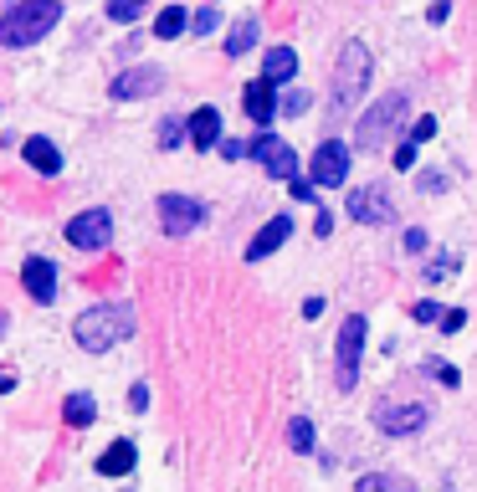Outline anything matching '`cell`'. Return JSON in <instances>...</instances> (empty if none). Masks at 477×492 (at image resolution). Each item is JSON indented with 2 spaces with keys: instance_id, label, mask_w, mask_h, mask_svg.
Masks as SVG:
<instances>
[{
  "instance_id": "cell-1",
  "label": "cell",
  "mask_w": 477,
  "mask_h": 492,
  "mask_svg": "<svg viewBox=\"0 0 477 492\" xmlns=\"http://www.w3.org/2000/svg\"><path fill=\"white\" fill-rule=\"evenodd\" d=\"M128 333H134V308L128 303H98L72 324V339L87 354H108L113 344H124Z\"/></svg>"
},
{
  "instance_id": "cell-2",
  "label": "cell",
  "mask_w": 477,
  "mask_h": 492,
  "mask_svg": "<svg viewBox=\"0 0 477 492\" xmlns=\"http://www.w3.org/2000/svg\"><path fill=\"white\" fill-rule=\"evenodd\" d=\"M62 20V0H16L0 16V46H31Z\"/></svg>"
},
{
  "instance_id": "cell-3",
  "label": "cell",
  "mask_w": 477,
  "mask_h": 492,
  "mask_svg": "<svg viewBox=\"0 0 477 492\" xmlns=\"http://www.w3.org/2000/svg\"><path fill=\"white\" fill-rule=\"evenodd\" d=\"M365 87H370V52H365V41H350L339 52V72H333V119H350V108L365 98Z\"/></svg>"
},
{
  "instance_id": "cell-4",
  "label": "cell",
  "mask_w": 477,
  "mask_h": 492,
  "mask_svg": "<svg viewBox=\"0 0 477 492\" xmlns=\"http://www.w3.org/2000/svg\"><path fill=\"white\" fill-rule=\"evenodd\" d=\"M406 102H411L406 93H385V98L374 102L365 119H359V128H354V149H380V144L400 128V119H406Z\"/></svg>"
},
{
  "instance_id": "cell-5",
  "label": "cell",
  "mask_w": 477,
  "mask_h": 492,
  "mask_svg": "<svg viewBox=\"0 0 477 492\" xmlns=\"http://www.w3.org/2000/svg\"><path fill=\"white\" fill-rule=\"evenodd\" d=\"M365 318L350 313L344 324H339V348H333V365H339V390H354L359 380V354H365Z\"/></svg>"
},
{
  "instance_id": "cell-6",
  "label": "cell",
  "mask_w": 477,
  "mask_h": 492,
  "mask_svg": "<svg viewBox=\"0 0 477 492\" xmlns=\"http://www.w3.org/2000/svg\"><path fill=\"white\" fill-rule=\"evenodd\" d=\"M247 154H251L257 164H262V169H267L272 180H298V154H292V149H288L283 139H272L267 128H262V134L251 139Z\"/></svg>"
},
{
  "instance_id": "cell-7",
  "label": "cell",
  "mask_w": 477,
  "mask_h": 492,
  "mask_svg": "<svg viewBox=\"0 0 477 492\" xmlns=\"http://www.w3.org/2000/svg\"><path fill=\"white\" fill-rule=\"evenodd\" d=\"M201 221H206V205L195 201V195H160V226H165V236H190Z\"/></svg>"
},
{
  "instance_id": "cell-8",
  "label": "cell",
  "mask_w": 477,
  "mask_h": 492,
  "mask_svg": "<svg viewBox=\"0 0 477 492\" xmlns=\"http://www.w3.org/2000/svg\"><path fill=\"white\" fill-rule=\"evenodd\" d=\"M313 184H344L350 180V144L344 139H324L318 149H313V164H308Z\"/></svg>"
},
{
  "instance_id": "cell-9",
  "label": "cell",
  "mask_w": 477,
  "mask_h": 492,
  "mask_svg": "<svg viewBox=\"0 0 477 492\" xmlns=\"http://www.w3.org/2000/svg\"><path fill=\"white\" fill-rule=\"evenodd\" d=\"M108 236H113V216H108L103 205H98V210H83V216H72V221H67V242L83 246V251L108 246Z\"/></svg>"
},
{
  "instance_id": "cell-10",
  "label": "cell",
  "mask_w": 477,
  "mask_h": 492,
  "mask_svg": "<svg viewBox=\"0 0 477 492\" xmlns=\"http://www.w3.org/2000/svg\"><path fill=\"white\" fill-rule=\"evenodd\" d=\"M350 216L354 221H370V226H380V221H391L395 210H391V190L385 184H359L350 195Z\"/></svg>"
},
{
  "instance_id": "cell-11",
  "label": "cell",
  "mask_w": 477,
  "mask_h": 492,
  "mask_svg": "<svg viewBox=\"0 0 477 492\" xmlns=\"http://www.w3.org/2000/svg\"><path fill=\"white\" fill-rule=\"evenodd\" d=\"M160 87H165V72H160V67H128V72H119V78L108 82L113 98H149V93H160Z\"/></svg>"
},
{
  "instance_id": "cell-12",
  "label": "cell",
  "mask_w": 477,
  "mask_h": 492,
  "mask_svg": "<svg viewBox=\"0 0 477 492\" xmlns=\"http://www.w3.org/2000/svg\"><path fill=\"white\" fill-rule=\"evenodd\" d=\"M374 426L385 436H411V430L426 426V406H380L374 410Z\"/></svg>"
},
{
  "instance_id": "cell-13",
  "label": "cell",
  "mask_w": 477,
  "mask_h": 492,
  "mask_svg": "<svg viewBox=\"0 0 477 492\" xmlns=\"http://www.w3.org/2000/svg\"><path fill=\"white\" fill-rule=\"evenodd\" d=\"M21 283H26V292H31L37 303H52V298H57V266L46 262V257H26Z\"/></svg>"
},
{
  "instance_id": "cell-14",
  "label": "cell",
  "mask_w": 477,
  "mask_h": 492,
  "mask_svg": "<svg viewBox=\"0 0 477 492\" xmlns=\"http://www.w3.org/2000/svg\"><path fill=\"white\" fill-rule=\"evenodd\" d=\"M242 108H247V119L251 123H272V113H277V108H283V102H277V82H247V93H242Z\"/></svg>"
},
{
  "instance_id": "cell-15",
  "label": "cell",
  "mask_w": 477,
  "mask_h": 492,
  "mask_svg": "<svg viewBox=\"0 0 477 492\" xmlns=\"http://www.w3.org/2000/svg\"><path fill=\"white\" fill-rule=\"evenodd\" d=\"M292 236V221L288 216H272L267 226H262V231H257V236H251V246H247V262H267L272 251H277V246L288 242Z\"/></svg>"
},
{
  "instance_id": "cell-16",
  "label": "cell",
  "mask_w": 477,
  "mask_h": 492,
  "mask_svg": "<svg viewBox=\"0 0 477 492\" xmlns=\"http://www.w3.org/2000/svg\"><path fill=\"white\" fill-rule=\"evenodd\" d=\"M21 154H26V164H31L37 175H57V169H62V154H57V144L42 139V134H31V139L21 144Z\"/></svg>"
},
{
  "instance_id": "cell-17",
  "label": "cell",
  "mask_w": 477,
  "mask_h": 492,
  "mask_svg": "<svg viewBox=\"0 0 477 492\" xmlns=\"http://www.w3.org/2000/svg\"><path fill=\"white\" fill-rule=\"evenodd\" d=\"M190 144L195 149H216L221 144V113L216 108H195L190 113Z\"/></svg>"
},
{
  "instance_id": "cell-18",
  "label": "cell",
  "mask_w": 477,
  "mask_h": 492,
  "mask_svg": "<svg viewBox=\"0 0 477 492\" xmlns=\"http://www.w3.org/2000/svg\"><path fill=\"white\" fill-rule=\"evenodd\" d=\"M298 72V52L292 46H267V57H262V78L267 82H292Z\"/></svg>"
},
{
  "instance_id": "cell-19",
  "label": "cell",
  "mask_w": 477,
  "mask_h": 492,
  "mask_svg": "<svg viewBox=\"0 0 477 492\" xmlns=\"http://www.w3.org/2000/svg\"><path fill=\"white\" fill-rule=\"evenodd\" d=\"M134 462H139V456H134V441H113V447L98 456V472H103V477H128Z\"/></svg>"
},
{
  "instance_id": "cell-20",
  "label": "cell",
  "mask_w": 477,
  "mask_h": 492,
  "mask_svg": "<svg viewBox=\"0 0 477 492\" xmlns=\"http://www.w3.org/2000/svg\"><path fill=\"white\" fill-rule=\"evenodd\" d=\"M62 415H67V426H93V415H98V400L78 390V395H67V400H62Z\"/></svg>"
},
{
  "instance_id": "cell-21",
  "label": "cell",
  "mask_w": 477,
  "mask_h": 492,
  "mask_svg": "<svg viewBox=\"0 0 477 492\" xmlns=\"http://www.w3.org/2000/svg\"><path fill=\"white\" fill-rule=\"evenodd\" d=\"M185 26H190L185 5H165V11L154 16V37H160V41H175L180 31H185Z\"/></svg>"
},
{
  "instance_id": "cell-22",
  "label": "cell",
  "mask_w": 477,
  "mask_h": 492,
  "mask_svg": "<svg viewBox=\"0 0 477 492\" xmlns=\"http://www.w3.org/2000/svg\"><path fill=\"white\" fill-rule=\"evenodd\" d=\"M251 41H257V16H242L236 26H231L226 52H231V57H242V52H251Z\"/></svg>"
},
{
  "instance_id": "cell-23",
  "label": "cell",
  "mask_w": 477,
  "mask_h": 492,
  "mask_svg": "<svg viewBox=\"0 0 477 492\" xmlns=\"http://www.w3.org/2000/svg\"><path fill=\"white\" fill-rule=\"evenodd\" d=\"M354 492H411V482H406V477H385V472H370V477H359V482H354Z\"/></svg>"
},
{
  "instance_id": "cell-24",
  "label": "cell",
  "mask_w": 477,
  "mask_h": 492,
  "mask_svg": "<svg viewBox=\"0 0 477 492\" xmlns=\"http://www.w3.org/2000/svg\"><path fill=\"white\" fill-rule=\"evenodd\" d=\"M313 441H318L313 421H308V415H292V421H288V447L292 451H313Z\"/></svg>"
},
{
  "instance_id": "cell-25",
  "label": "cell",
  "mask_w": 477,
  "mask_h": 492,
  "mask_svg": "<svg viewBox=\"0 0 477 492\" xmlns=\"http://www.w3.org/2000/svg\"><path fill=\"white\" fill-rule=\"evenodd\" d=\"M216 26H221V11H216V5H201V11H195V20H190V31H195V37H210Z\"/></svg>"
},
{
  "instance_id": "cell-26",
  "label": "cell",
  "mask_w": 477,
  "mask_h": 492,
  "mask_svg": "<svg viewBox=\"0 0 477 492\" xmlns=\"http://www.w3.org/2000/svg\"><path fill=\"white\" fill-rule=\"evenodd\" d=\"M139 11H144V0H108V16L113 20H134Z\"/></svg>"
},
{
  "instance_id": "cell-27",
  "label": "cell",
  "mask_w": 477,
  "mask_h": 492,
  "mask_svg": "<svg viewBox=\"0 0 477 492\" xmlns=\"http://www.w3.org/2000/svg\"><path fill=\"white\" fill-rule=\"evenodd\" d=\"M180 139H185V119H165V128H160V144H165V149H175Z\"/></svg>"
},
{
  "instance_id": "cell-28",
  "label": "cell",
  "mask_w": 477,
  "mask_h": 492,
  "mask_svg": "<svg viewBox=\"0 0 477 492\" xmlns=\"http://www.w3.org/2000/svg\"><path fill=\"white\" fill-rule=\"evenodd\" d=\"M432 134H436V119H415L411 123V144H426Z\"/></svg>"
},
{
  "instance_id": "cell-29",
  "label": "cell",
  "mask_w": 477,
  "mask_h": 492,
  "mask_svg": "<svg viewBox=\"0 0 477 492\" xmlns=\"http://www.w3.org/2000/svg\"><path fill=\"white\" fill-rule=\"evenodd\" d=\"M283 113H308V93H303V87L288 93V98H283Z\"/></svg>"
},
{
  "instance_id": "cell-30",
  "label": "cell",
  "mask_w": 477,
  "mask_h": 492,
  "mask_svg": "<svg viewBox=\"0 0 477 492\" xmlns=\"http://www.w3.org/2000/svg\"><path fill=\"white\" fill-rule=\"evenodd\" d=\"M462 324H467V313H462V308H447V313H441V333H456Z\"/></svg>"
},
{
  "instance_id": "cell-31",
  "label": "cell",
  "mask_w": 477,
  "mask_h": 492,
  "mask_svg": "<svg viewBox=\"0 0 477 492\" xmlns=\"http://www.w3.org/2000/svg\"><path fill=\"white\" fill-rule=\"evenodd\" d=\"M411 318H415V324H436V318H441V308H436V303H415Z\"/></svg>"
},
{
  "instance_id": "cell-32",
  "label": "cell",
  "mask_w": 477,
  "mask_h": 492,
  "mask_svg": "<svg viewBox=\"0 0 477 492\" xmlns=\"http://www.w3.org/2000/svg\"><path fill=\"white\" fill-rule=\"evenodd\" d=\"M426 369H432V374H436V380H441V385H456V369L447 365V359H432V365H426Z\"/></svg>"
},
{
  "instance_id": "cell-33",
  "label": "cell",
  "mask_w": 477,
  "mask_h": 492,
  "mask_svg": "<svg viewBox=\"0 0 477 492\" xmlns=\"http://www.w3.org/2000/svg\"><path fill=\"white\" fill-rule=\"evenodd\" d=\"M216 149H221V160H242V154H247L251 144H236V139H221V144H216Z\"/></svg>"
},
{
  "instance_id": "cell-34",
  "label": "cell",
  "mask_w": 477,
  "mask_h": 492,
  "mask_svg": "<svg viewBox=\"0 0 477 492\" xmlns=\"http://www.w3.org/2000/svg\"><path fill=\"white\" fill-rule=\"evenodd\" d=\"M411 164H415V144L406 139L400 149H395V169H411Z\"/></svg>"
},
{
  "instance_id": "cell-35",
  "label": "cell",
  "mask_w": 477,
  "mask_h": 492,
  "mask_svg": "<svg viewBox=\"0 0 477 492\" xmlns=\"http://www.w3.org/2000/svg\"><path fill=\"white\" fill-rule=\"evenodd\" d=\"M128 406H134V410H149V385H144V380L128 390Z\"/></svg>"
},
{
  "instance_id": "cell-36",
  "label": "cell",
  "mask_w": 477,
  "mask_h": 492,
  "mask_svg": "<svg viewBox=\"0 0 477 492\" xmlns=\"http://www.w3.org/2000/svg\"><path fill=\"white\" fill-rule=\"evenodd\" d=\"M292 195H298V201H313V195H318V184L313 180H292ZM318 205V201H313Z\"/></svg>"
},
{
  "instance_id": "cell-37",
  "label": "cell",
  "mask_w": 477,
  "mask_h": 492,
  "mask_svg": "<svg viewBox=\"0 0 477 492\" xmlns=\"http://www.w3.org/2000/svg\"><path fill=\"white\" fill-rule=\"evenodd\" d=\"M447 16H452V5H447V0H436L432 11H426V20H432V26H436V20H447Z\"/></svg>"
},
{
  "instance_id": "cell-38",
  "label": "cell",
  "mask_w": 477,
  "mask_h": 492,
  "mask_svg": "<svg viewBox=\"0 0 477 492\" xmlns=\"http://www.w3.org/2000/svg\"><path fill=\"white\" fill-rule=\"evenodd\" d=\"M11 385H16V380H11V374H0V390H11Z\"/></svg>"
}]
</instances>
